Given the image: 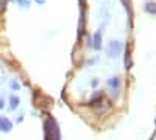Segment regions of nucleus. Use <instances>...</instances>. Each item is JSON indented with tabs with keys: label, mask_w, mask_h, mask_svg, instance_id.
Wrapping results in <instances>:
<instances>
[{
	"label": "nucleus",
	"mask_w": 156,
	"mask_h": 140,
	"mask_svg": "<svg viewBox=\"0 0 156 140\" xmlns=\"http://www.w3.org/2000/svg\"><path fill=\"white\" fill-rule=\"evenodd\" d=\"M19 104H20V98L17 95H11L9 97V109L14 111V109L19 108Z\"/></svg>",
	"instance_id": "obj_8"
},
{
	"label": "nucleus",
	"mask_w": 156,
	"mask_h": 140,
	"mask_svg": "<svg viewBox=\"0 0 156 140\" xmlns=\"http://www.w3.org/2000/svg\"><path fill=\"white\" fill-rule=\"evenodd\" d=\"M123 66H125L126 70H131V67H133L131 50H129V47H125V52H123Z\"/></svg>",
	"instance_id": "obj_6"
},
{
	"label": "nucleus",
	"mask_w": 156,
	"mask_h": 140,
	"mask_svg": "<svg viewBox=\"0 0 156 140\" xmlns=\"http://www.w3.org/2000/svg\"><path fill=\"white\" fill-rule=\"evenodd\" d=\"M11 2L17 3L20 8H28L30 6V0H11Z\"/></svg>",
	"instance_id": "obj_9"
},
{
	"label": "nucleus",
	"mask_w": 156,
	"mask_h": 140,
	"mask_svg": "<svg viewBox=\"0 0 156 140\" xmlns=\"http://www.w3.org/2000/svg\"><path fill=\"white\" fill-rule=\"evenodd\" d=\"M97 61H98V56H95V58H92V59H89V61H87V66H90V64H95Z\"/></svg>",
	"instance_id": "obj_11"
},
{
	"label": "nucleus",
	"mask_w": 156,
	"mask_h": 140,
	"mask_svg": "<svg viewBox=\"0 0 156 140\" xmlns=\"http://www.w3.org/2000/svg\"><path fill=\"white\" fill-rule=\"evenodd\" d=\"M144 11L147 12V14L156 16V2H147L144 5Z\"/></svg>",
	"instance_id": "obj_7"
},
{
	"label": "nucleus",
	"mask_w": 156,
	"mask_h": 140,
	"mask_svg": "<svg viewBox=\"0 0 156 140\" xmlns=\"http://www.w3.org/2000/svg\"><path fill=\"white\" fill-rule=\"evenodd\" d=\"M12 129V121L5 117V115H0V131L2 132H9Z\"/></svg>",
	"instance_id": "obj_5"
},
{
	"label": "nucleus",
	"mask_w": 156,
	"mask_h": 140,
	"mask_svg": "<svg viewBox=\"0 0 156 140\" xmlns=\"http://www.w3.org/2000/svg\"><path fill=\"white\" fill-rule=\"evenodd\" d=\"M44 134H45L44 140H61L59 131H58V123L51 115H48L44 123Z\"/></svg>",
	"instance_id": "obj_1"
},
{
	"label": "nucleus",
	"mask_w": 156,
	"mask_h": 140,
	"mask_svg": "<svg viewBox=\"0 0 156 140\" xmlns=\"http://www.w3.org/2000/svg\"><path fill=\"white\" fill-rule=\"evenodd\" d=\"M9 89H11V90H19V89H20V84H19L16 80H12V81L9 83Z\"/></svg>",
	"instance_id": "obj_10"
},
{
	"label": "nucleus",
	"mask_w": 156,
	"mask_h": 140,
	"mask_svg": "<svg viewBox=\"0 0 156 140\" xmlns=\"http://www.w3.org/2000/svg\"><path fill=\"white\" fill-rule=\"evenodd\" d=\"M34 2H36L37 5H44V3H45V0H34Z\"/></svg>",
	"instance_id": "obj_14"
},
{
	"label": "nucleus",
	"mask_w": 156,
	"mask_h": 140,
	"mask_svg": "<svg viewBox=\"0 0 156 140\" xmlns=\"http://www.w3.org/2000/svg\"><path fill=\"white\" fill-rule=\"evenodd\" d=\"M122 50H123V44L120 41H111L108 45H106V53L111 59H115V58H119L120 53H122Z\"/></svg>",
	"instance_id": "obj_3"
},
{
	"label": "nucleus",
	"mask_w": 156,
	"mask_h": 140,
	"mask_svg": "<svg viewBox=\"0 0 156 140\" xmlns=\"http://www.w3.org/2000/svg\"><path fill=\"white\" fill-rule=\"evenodd\" d=\"M90 47H92L95 52L101 50V47H103V31H101V28L97 30V31L94 33V36H92V42H90Z\"/></svg>",
	"instance_id": "obj_4"
},
{
	"label": "nucleus",
	"mask_w": 156,
	"mask_h": 140,
	"mask_svg": "<svg viewBox=\"0 0 156 140\" xmlns=\"http://www.w3.org/2000/svg\"><path fill=\"white\" fill-rule=\"evenodd\" d=\"M5 108V100H3V97L0 95V109H3Z\"/></svg>",
	"instance_id": "obj_13"
},
{
	"label": "nucleus",
	"mask_w": 156,
	"mask_h": 140,
	"mask_svg": "<svg viewBox=\"0 0 156 140\" xmlns=\"http://www.w3.org/2000/svg\"><path fill=\"white\" fill-rule=\"evenodd\" d=\"M98 86V80L97 78H94L92 81H90V87H97Z\"/></svg>",
	"instance_id": "obj_12"
},
{
	"label": "nucleus",
	"mask_w": 156,
	"mask_h": 140,
	"mask_svg": "<svg viewBox=\"0 0 156 140\" xmlns=\"http://www.w3.org/2000/svg\"><path fill=\"white\" fill-rule=\"evenodd\" d=\"M120 86H122V78H120V76H111L109 80H106V87H108V90H109L112 98L119 97Z\"/></svg>",
	"instance_id": "obj_2"
},
{
	"label": "nucleus",
	"mask_w": 156,
	"mask_h": 140,
	"mask_svg": "<svg viewBox=\"0 0 156 140\" xmlns=\"http://www.w3.org/2000/svg\"><path fill=\"white\" fill-rule=\"evenodd\" d=\"M80 5H81V6H84V0H80Z\"/></svg>",
	"instance_id": "obj_15"
}]
</instances>
